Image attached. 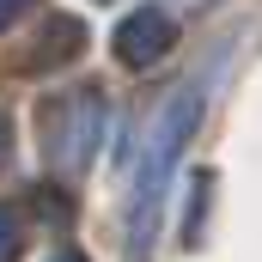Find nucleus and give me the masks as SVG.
Returning a JSON list of instances; mask_svg holds the SVG:
<instances>
[{"label": "nucleus", "instance_id": "nucleus-1", "mask_svg": "<svg viewBox=\"0 0 262 262\" xmlns=\"http://www.w3.org/2000/svg\"><path fill=\"white\" fill-rule=\"evenodd\" d=\"M201 110H207V79H189V85H177V92L159 104V116H152V134H146V159H140V189H134V220H128L134 244H146V238H152V220H159L165 183H171V171H177L183 146L195 140Z\"/></svg>", "mask_w": 262, "mask_h": 262}, {"label": "nucleus", "instance_id": "nucleus-2", "mask_svg": "<svg viewBox=\"0 0 262 262\" xmlns=\"http://www.w3.org/2000/svg\"><path fill=\"white\" fill-rule=\"evenodd\" d=\"M104 140V92H67V98H49L43 104V159L61 171V177H79L92 165Z\"/></svg>", "mask_w": 262, "mask_h": 262}, {"label": "nucleus", "instance_id": "nucleus-3", "mask_svg": "<svg viewBox=\"0 0 262 262\" xmlns=\"http://www.w3.org/2000/svg\"><path fill=\"white\" fill-rule=\"evenodd\" d=\"M171 43H177V18L171 12H159V6H140L128 12L122 25H116V55L128 67H152L171 55Z\"/></svg>", "mask_w": 262, "mask_h": 262}, {"label": "nucleus", "instance_id": "nucleus-4", "mask_svg": "<svg viewBox=\"0 0 262 262\" xmlns=\"http://www.w3.org/2000/svg\"><path fill=\"white\" fill-rule=\"evenodd\" d=\"M31 49H37V55H25V61H18V73L67 67L73 55H79V49H85V25H79V18H61V12H55V18H49V31H43V37H37Z\"/></svg>", "mask_w": 262, "mask_h": 262}, {"label": "nucleus", "instance_id": "nucleus-5", "mask_svg": "<svg viewBox=\"0 0 262 262\" xmlns=\"http://www.w3.org/2000/svg\"><path fill=\"white\" fill-rule=\"evenodd\" d=\"M18 250H25V232L12 213H0V262H18Z\"/></svg>", "mask_w": 262, "mask_h": 262}, {"label": "nucleus", "instance_id": "nucleus-6", "mask_svg": "<svg viewBox=\"0 0 262 262\" xmlns=\"http://www.w3.org/2000/svg\"><path fill=\"white\" fill-rule=\"evenodd\" d=\"M25 6H31V0H0V31H6V25H12V18L25 12Z\"/></svg>", "mask_w": 262, "mask_h": 262}, {"label": "nucleus", "instance_id": "nucleus-7", "mask_svg": "<svg viewBox=\"0 0 262 262\" xmlns=\"http://www.w3.org/2000/svg\"><path fill=\"white\" fill-rule=\"evenodd\" d=\"M6 152H12V116L0 110V165H6Z\"/></svg>", "mask_w": 262, "mask_h": 262}, {"label": "nucleus", "instance_id": "nucleus-8", "mask_svg": "<svg viewBox=\"0 0 262 262\" xmlns=\"http://www.w3.org/2000/svg\"><path fill=\"white\" fill-rule=\"evenodd\" d=\"M55 262H85V256H73V250H67V256H55Z\"/></svg>", "mask_w": 262, "mask_h": 262}]
</instances>
